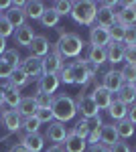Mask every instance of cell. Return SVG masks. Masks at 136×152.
Listing matches in <instances>:
<instances>
[{
    "mask_svg": "<svg viewBox=\"0 0 136 152\" xmlns=\"http://www.w3.org/2000/svg\"><path fill=\"white\" fill-rule=\"evenodd\" d=\"M116 99H120V102L126 104V105L136 104V91H134V87H132V85H128V83H124V87L118 91Z\"/></svg>",
    "mask_w": 136,
    "mask_h": 152,
    "instance_id": "cell-30",
    "label": "cell"
},
{
    "mask_svg": "<svg viewBox=\"0 0 136 152\" xmlns=\"http://www.w3.org/2000/svg\"><path fill=\"white\" fill-rule=\"evenodd\" d=\"M45 152H65V150H63V146H61V144H53V146H51V148H47Z\"/></svg>",
    "mask_w": 136,
    "mask_h": 152,
    "instance_id": "cell-50",
    "label": "cell"
},
{
    "mask_svg": "<svg viewBox=\"0 0 136 152\" xmlns=\"http://www.w3.org/2000/svg\"><path fill=\"white\" fill-rule=\"evenodd\" d=\"M0 118H2V124L8 130V134H14V132H21L23 130V118L18 116L16 110H2L0 112Z\"/></svg>",
    "mask_w": 136,
    "mask_h": 152,
    "instance_id": "cell-7",
    "label": "cell"
},
{
    "mask_svg": "<svg viewBox=\"0 0 136 152\" xmlns=\"http://www.w3.org/2000/svg\"><path fill=\"white\" fill-rule=\"evenodd\" d=\"M2 104H4V91H2V85H0V107H2Z\"/></svg>",
    "mask_w": 136,
    "mask_h": 152,
    "instance_id": "cell-54",
    "label": "cell"
},
{
    "mask_svg": "<svg viewBox=\"0 0 136 152\" xmlns=\"http://www.w3.org/2000/svg\"><path fill=\"white\" fill-rule=\"evenodd\" d=\"M116 23L122 26H136V6H128V8L122 6V10L116 14Z\"/></svg>",
    "mask_w": 136,
    "mask_h": 152,
    "instance_id": "cell-23",
    "label": "cell"
},
{
    "mask_svg": "<svg viewBox=\"0 0 136 152\" xmlns=\"http://www.w3.org/2000/svg\"><path fill=\"white\" fill-rule=\"evenodd\" d=\"M10 6H12L10 0H0V10H8Z\"/></svg>",
    "mask_w": 136,
    "mask_h": 152,
    "instance_id": "cell-51",
    "label": "cell"
},
{
    "mask_svg": "<svg viewBox=\"0 0 136 152\" xmlns=\"http://www.w3.org/2000/svg\"><path fill=\"white\" fill-rule=\"evenodd\" d=\"M96 14H98V2H91V0H77L71 6V18L83 26H93Z\"/></svg>",
    "mask_w": 136,
    "mask_h": 152,
    "instance_id": "cell-3",
    "label": "cell"
},
{
    "mask_svg": "<svg viewBox=\"0 0 136 152\" xmlns=\"http://www.w3.org/2000/svg\"><path fill=\"white\" fill-rule=\"evenodd\" d=\"M106 61L112 63V65L122 63V61H124V45H122V43L110 41V45L106 47Z\"/></svg>",
    "mask_w": 136,
    "mask_h": 152,
    "instance_id": "cell-20",
    "label": "cell"
},
{
    "mask_svg": "<svg viewBox=\"0 0 136 152\" xmlns=\"http://www.w3.org/2000/svg\"><path fill=\"white\" fill-rule=\"evenodd\" d=\"M57 75H59V81L65 83V85H71V83H73V73H71V67H69V63H67V65H65V67H63L61 71H59Z\"/></svg>",
    "mask_w": 136,
    "mask_h": 152,
    "instance_id": "cell-41",
    "label": "cell"
},
{
    "mask_svg": "<svg viewBox=\"0 0 136 152\" xmlns=\"http://www.w3.org/2000/svg\"><path fill=\"white\" fill-rule=\"evenodd\" d=\"M73 130H75V134H77L79 138L87 140V136H90V120H83V118H79V120H77V124L73 126Z\"/></svg>",
    "mask_w": 136,
    "mask_h": 152,
    "instance_id": "cell-37",
    "label": "cell"
},
{
    "mask_svg": "<svg viewBox=\"0 0 136 152\" xmlns=\"http://www.w3.org/2000/svg\"><path fill=\"white\" fill-rule=\"evenodd\" d=\"M126 28L128 26H122V24H112L108 31H110V41H114V43H122L124 41V35H126Z\"/></svg>",
    "mask_w": 136,
    "mask_h": 152,
    "instance_id": "cell-35",
    "label": "cell"
},
{
    "mask_svg": "<svg viewBox=\"0 0 136 152\" xmlns=\"http://www.w3.org/2000/svg\"><path fill=\"white\" fill-rule=\"evenodd\" d=\"M83 61H85V59H75V61H71V63H69L71 73H73V83H77V85H81V87L90 81V79H93V77H90V75H87Z\"/></svg>",
    "mask_w": 136,
    "mask_h": 152,
    "instance_id": "cell-15",
    "label": "cell"
},
{
    "mask_svg": "<svg viewBox=\"0 0 136 152\" xmlns=\"http://www.w3.org/2000/svg\"><path fill=\"white\" fill-rule=\"evenodd\" d=\"M0 18H2V14H0Z\"/></svg>",
    "mask_w": 136,
    "mask_h": 152,
    "instance_id": "cell-57",
    "label": "cell"
},
{
    "mask_svg": "<svg viewBox=\"0 0 136 152\" xmlns=\"http://www.w3.org/2000/svg\"><path fill=\"white\" fill-rule=\"evenodd\" d=\"M132 87H134V91H136V81H134V83H132Z\"/></svg>",
    "mask_w": 136,
    "mask_h": 152,
    "instance_id": "cell-55",
    "label": "cell"
},
{
    "mask_svg": "<svg viewBox=\"0 0 136 152\" xmlns=\"http://www.w3.org/2000/svg\"><path fill=\"white\" fill-rule=\"evenodd\" d=\"M8 152H26V150H24L21 144H14V146H10V150H8Z\"/></svg>",
    "mask_w": 136,
    "mask_h": 152,
    "instance_id": "cell-53",
    "label": "cell"
},
{
    "mask_svg": "<svg viewBox=\"0 0 136 152\" xmlns=\"http://www.w3.org/2000/svg\"><path fill=\"white\" fill-rule=\"evenodd\" d=\"M31 49V57H37V59H45L49 55V51H51V43H49V39L43 35H37L33 39V43L29 45Z\"/></svg>",
    "mask_w": 136,
    "mask_h": 152,
    "instance_id": "cell-12",
    "label": "cell"
},
{
    "mask_svg": "<svg viewBox=\"0 0 136 152\" xmlns=\"http://www.w3.org/2000/svg\"><path fill=\"white\" fill-rule=\"evenodd\" d=\"M102 87H106L110 94H118V91L124 87V79H122L120 71H116V69L106 71L104 77H102Z\"/></svg>",
    "mask_w": 136,
    "mask_h": 152,
    "instance_id": "cell-8",
    "label": "cell"
},
{
    "mask_svg": "<svg viewBox=\"0 0 136 152\" xmlns=\"http://www.w3.org/2000/svg\"><path fill=\"white\" fill-rule=\"evenodd\" d=\"M61 146H63L65 152H85L87 150V142L83 140V138H79L73 128L67 130V138H65V142Z\"/></svg>",
    "mask_w": 136,
    "mask_h": 152,
    "instance_id": "cell-11",
    "label": "cell"
},
{
    "mask_svg": "<svg viewBox=\"0 0 136 152\" xmlns=\"http://www.w3.org/2000/svg\"><path fill=\"white\" fill-rule=\"evenodd\" d=\"M14 41H16V45H21V47H26L29 49V45L33 43V39L37 35H35V28L31 26V24H23V26H18L16 31H14Z\"/></svg>",
    "mask_w": 136,
    "mask_h": 152,
    "instance_id": "cell-17",
    "label": "cell"
},
{
    "mask_svg": "<svg viewBox=\"0 0 136 152\" xmlns=\"http://www.w3.org/2000/svg\"><path fill=\"white\" fill-rule=\"evenodd\" d=\"M108 114H110L112 120L120 122V120H124V118L128 116V105L122 104L120 99H114L112 104H110V107H108Z\"/></svg>",
    "mask_w": 136,
    "mask_h": 152,
    "instance_id": "cell-27",
    "label": "cell"
},
{
    "mask_svg": "<svg viewBox=\"0 0 136 152\" xmlns=\"http://www.w3.org/2000/svg\"><path fill=\"white\" fill-rule=\"evenodd\" d=\"M120 75H122L124 83L132 85V83L136 81V67H134V65H124V67L120 69Z\"/></svg>",
    "mask_w": 136,
    "mask_h": 152,
    "instance_id": "cell-39",
    "label": "cell"
},
{
    "mask_svg": "<svg viewBox=\"0 0 136 152\" xmlns=\"http://www.w3.org/2000/svg\"><path fill=\"white\" fill-rule=\"evenodd\" d=\"M51 112H53V118L57 122L65 124L69 120L77 116V107H75V99L69 97L65 94H59L53 97V105H51Z\"/></svg>",
    "mask_w": 136,
    "mask_h": 152,
    "instance_id": "cell-2",
    "label": "cell"
},
{
    "mask_svg": "<svg viewBox=\"0 0 136 152\" xmlns=\"http://www.w3.org/2000/svg\"><path fill=\"white\" fill-rule=\"evenodd\" d=\"M10 35H14V28H12V24L4 18V14H2V18H0V37H2V39H8Z\"/></svg>",
    "mask_w": 136,
    "mask_h": 152,
    "instance_id": "cell-42",
    "label": "cell"
},
{
    "mask_svg": "<svg viewBox=\"0 0 136 152\" xmlns=\"http://www.w3.org/2000/svg\"><path fill=\"white\" fill-rule=\"evenodd\" d=\"M12 71H14V67L8 65V63H4V61L0 59V77H2V79H8L12 75Z\"/></svg>",
    "mask_w": 136,
    "mask_h": 152,
    "instance_id": "cell-45",
    "label": "cell"
},
{
    "mask_svg": "<svg viewBox=\"0 0 136 152\" xmlns=\"http://www.w3.org/2000/svg\"><path fill=\"white\" fill-rule=\"evenodd\" d=\"M91 97H93V102L98 105V110H108L110 104L114 102V94H110L106 87H102V83L96 87V91L91 94Z\"/></svg>",
    "mask_w": 136,
    "mask_h": 152,
    "instance_id": "cell-19",
    "label": "cell"
},
{
    "mask_svg": "<svg viewBox=\"0 0 136 152\" xmlns=\"http://www.w3.org/2000/svg\"><path fill=\"white\" fill-rule=\"evenodd\" d=\"M2 91H4V104L8 105L10 110H16L18 104H21V99H23V95H21V89H16L14 85L6 81L2 85Z\"/></svg>",
    "mask_w": 136,
    "mask_h": 152,
    "instance_id": "cell-18",
    "label": "cell"
},
{
    "mask_svg": "<svg viewBox=\"0 0 136 152\" xmlns=\"http://www.w3.org/2000/svg\"><path fill=\"white\" fill-rule=\"evenodd\" d=\"M59 18H61V16H59V14H57V12L49 6V8L43 12V16H41V20H39V23L43 24L45 28H53V26H57V24H59Z\"/></svg>",
    "mask_w": 136,
    "mask_h": 152,
    "instance_id": "cell-32",
    "label": "cell"
},
{
    "mask_svg": "<svg viewBox=\"0 0 136 152\" xmlns=\"http://www.w3.org/2000/svg\"><path fill=\"white\" fill-rule=\"evenodd\" d=\"M134 152H136V150H134Z\"/></svg>",
    "mask_w": 136,
    "mask_h": 152,
    "instance_id": "cell-58",
    "label": "cell"
},
{
    "mask_svg": "<svg viewBox=\"0 0 136 152\" xmlns=\"http://www.w3.org/2000/svg\"><path fill=\"white\" fill-rule=\"evenodd\" d=\"M120 140L118 138V132H116V126L114 124H104L102 126V138H100V144H104V146H112V144H116V142Z\"/></svg>",
    "mask_w": 136,
    "mask_h": 152,
    "instance_id": "cell-26",
    "label": "cell"
},
{
    "mask_svg": "<svg viewBox=\"0 0 136 152\" xmlns=\"http://www.w3.org/2000/svg\"><path fill=\"white\" fill-rule=\"evenodd\" d=\"M47 10V6L43 2H39V0H31V2H24V16L26 18H33V20H41V16H43V12Z\"/></svg>",
    "mask_w": 136,
    "mask_h": 152,
    "instance_id": "cell-21",
    "label": "cell"
},
{
    "mask_svg": "<svg viewBox=\"0 0 136 152\" xmlns=\"http://www.w3.org/2000/svg\"><path fill=\"white\" fill-rule=\"evenodd\" d=\"M4 51H6V39H2V37H0V57L4 55Z\"/></svg>",
    "mask_w": 136,
    "mask_h": 152,
    "instance_id": "cell-52",
    "label": "cell"
},
{
    "mask_svg": "<svg viewBox=\"0 0 136 152\" xmlns=\"http://www.w3.org/2000/svg\"><path fill=\"white\" fill-rule=\"evenodd\" d=\"M0 59H2L4 63L12 65L14 69L21 65V55H18V51H16V49H6V51H4V55H2Z\"/></svg>",
    "mask_w": 136,
    "mask_h": 152,
    "instance_id": "cell-34",
    "label": "cell"
},
{
    "mask_svg": "<svg viewBox=\"0 0 136 152\" xmlns=\"http://www.w3.org/2000/svg\"><path fill=\"white\" fill-rule=\"evenodd\" d=\"M0 122H2V118H0Z\"/></svg>",
    "mask_w": 136,
    "mask_h": 152,
    "instance_id": "cell-56",
    "label": "cell"
},
{
    "mask_svg": "<svg viewBox=\"0 0 136 152\" xmlns=\"http://www.w3.org/2000/svg\"><path fill=\"white\" fill-rule=\"evenodd\" d=\"M67 138V126L61 124V122H51L47 126V132H45V140L49 142H55V144H63Z\"/></svg>",
    "mask_w": 136,
    "mask_h": 152,
    "instance_id": "cell-9",
    "label": "cell"
},
{
    "mask_svg": "<svg viewBox=\"0 0 136 152\" xmlns=\"http://www.w3.org/2000/svg\"><path fill=\"white\" fill-rule=\"evenodd\" d=\"M4 18L12 24V28H18V26L26 24V16H24L23 8H12V6H10L8 10L4 12Z\"/></svg>",
    "mask_w": 136,
    "mask_h": 152,
    "instance_id": "cell-25",
    "label": "cell"
},
{
    "mask_svg": "<svg viewBox=\"0 0 136 152\" xmlns=\"http://www.w3.org/2000/svg\"><path fill=\"white\" fill-rule=\"evenodd\" d=\"M71 6H73V2H69V0H55V2L51 4V8H53L59 16H67V14H71Z\"/></svg>",
    "mask_w": 136,
    "mask_h": 152,
    "instance_id": "cell-33",
    "label": "cell"
},
{
    "mask_svg": "<svg viewBox=\"0 0 136 152\" xmlns=\"http://www.w3.org/2000/svg\"><path fill=\"white\" fill-rule=\"evenodd\" d=\"M122 45H124V49L136 45V26H128V28H126V35H124Z\"/></svg>",
    "mask_w": 136,
    "mask_h": 152,
    "instance_id": "cell-43",
    "label": "cell"
},
{
    "mask_svg": "<svg viewBox=\"0 0 136 152\" xmlns=\"http://www.w3.org/2000/svg\"><path fill=\"white\" fill-rule=\"evenodd\" d=\"M96 24L98 26H104V28H110L112 24H116V16H114V10L102 2L100 6H98V14H96Z\"/></svg>",
    "mask_w": 136,
    "mask_h": 152,
    "instance_id": "cell-16",
    "label": "cell"
},
{
    "mask_svg": "<svg viewBox=\"0 0 136 152\" xmlns=\"http://www.w3.org/2000/svg\"><path fill=\"white\" fill-rule=\"evenodd\" d=\"M57 31H59V41L55 43V47L59 51V55L63 59H77L85 47V41L77 33H69L63 28H57Z\"/></svg>",
    "mask_w": 136,
    "mask_h": 152,
    "instance_id": "cell-1",
    "label": "cell"
},
{
    "mask_svg": "<svg viewBox=\"0 0 136 152\" xmlns=\"http://www.w3.org/2000/svg\"><path fill=\"white\" fill-rule=\"evenodd\" d=\"M33 97H35L37 107H51V105H53V97H55V95H49V94H43V91H37Z\"/></svg>",
    "mask_w": 136,
    "mask_h": 152,
    "instance_id": "cell-38",
    "label": "cell"
},
{
    "mask_svg": "<svg viewBox=\"0 0 136 152\" xmlns=\"http://www.w3.org/2000/svg\"><path fill=\"white\" fill-rule=\"evenodd\" d=\"M116 126V132H118V138L120 140H126V138H132L134 136V124L130 122V120H120V122H116L114 124Z\"/></svg>",
    "mask_w": 136,
    "mask_h": 152,
    "instance_id": "cell-28",
    "label": "cell"
},
{
    "mask_svg": "<svg viewBox=\"0 0 136 152\" xmlns=\"http://www.w3.org/2000/svg\"><path fill=\"white\" fill-rule=\"evenodd\" d=\"M37 104H35V97L33 95H26V97H23L21 99V104H18V107H16V112H18V116L23 118H33L35 114H37Z\"/></svg>",
    "mask_w": 136,
    "mask_h": 152,
    "instance_id": "cell-22",
    "label": "cell"
},
{
    "mask_svg": "<svg viewBox=\"0 0 136 152\" xmlns=\"http://www.w3.org/2000/svg\"><path fill=\"white\" fill-rule=\"evenodd\" d=\"M59 75H49V73H43L41 77H39V85H37V91H43V94H49L53 95L59 89Z\"/></svg>",
    "mask_w": 136,
    "mask_h": 152,
    "instance_id": "cell-14",
    "label": "cell"
},
{
    "mask_svg": "<svg viewBox=\"0 0 136 152\" xmlns=\"http://www.w3.org/2000/svg\"><path fill=\"white\" fill-rule=\"evenodd\" d=\"M90 45L91 47H108L110 45V31L93 24L90 28Z\"/></svg>",
    "mask_w": 136,
    "mask_h": 152,
    "instance_id": "cell-13",
    "label": "cell"
},
{
    "mask_svg": "<svg viewBox=\"0 0 136 152\" xmlns=\"http://www.w3.org/2000/svg\"><path fill=\"white\" fill-rule=\"evenodd\" d=\"M65 67V63H63V57L59 55V51H57L55 45H51V51H49V55L43 59V73H49V75H57L59 71Z\"/></svg>",
    "mask_w": 136,
    "mask_h": 152,
    "instance_id": "cell-5",
    "label": "cell"
},
{
    "mask_svg": "<svg viewBox=\"0 0 136 152\" xmlns=\"http://www.w3.org/2000/svg\"><path fill=\"white\" fill-rule=\"evenodd\" d=\"M87 61L96 63V65H102V63H108L106 61V47H91L87 49Z\"/></svg>",
    "mask_w": 136,
    "mask_h": 152,
    "instance_id": "cell-31",
    "label": "cell"
},
{
    "mask_svg": "<svg viewBox=\"0 0 136 152\" xmlns=\"http://www.w3.org/2000/svg\"><path fill=\"white\" fill-rule=\"evenodd\" d=\"M87 152H110V148L104 146V144H91L90 148H87Z\"/></svg>",
    "mask_w": 136,
    "mask_h": 152,
    "instance_id": "cell-49",
    "label": "cell"
},
{
    "mask_svg": "<svg viewBox=\"0 0 136 152\" xmlns=\"http://www.w3.org/2000/svg\"><path fill=\"white\" fill-rule=\"evenodd\" d=\"M110 152H130V146H128L126 142L118 140L116 144H112V146H110Z\"/></svg>",
    "mask_w": 136,
    "mask_h": 152,
    "instance_id": "cell-47",
    "label": "cell"
},
{
    "mask_svg": "<svg viewBox=\"0 0 136 152\" xmlns=\"http://www.w3.org/2000/svg\"><path fill=\"white\" fill-rule=\"evenodd\" d=\"M21 146L26 152H41L45 148V136L41 132H37V134H23L21 136Z\"/></svg>",
    "mask_w": 136,
    "mask_h": 152,
    "instance_id": "cell-10",
    "label": "cell"
},
{
    "mask_svg": "<svg viewBox=\"0 0 136 152\" xmlns=\"http://www.w3.org/2000/svg\"><path fill=\"white\" fill-rule=\"evenodd\" d=\"M35 116H37V120H39L41 124H51V122H55V118H53V112H51V107H39Z\"/></svg>",
    "mask_w": 136,
    "mask_h": 152,
    "instance_id": "cell-40",
    "label": "cell"
},
{
    "mask_svg": "<svg viewBox=\"0 0 136 152\" xmlns=\"http://www.w3.org/2000/svg\"><path fill=\"white\" fill-rule=\"evenodd\" d=\"M29 81H31V79L24 75V71L21 69V67H16V69L12 71V75L8 77V83H10V85H14L16 89H23V87H26V85H29Z\"/></svg>",
    "mask_w": 136,
    "mask_h": 152,
    "instance_id": "cell-29",
    "label": "cell"
},
{
    "mask_svg": "<svg viewBox=\"0 0 136 152\" xmlns=\"http://www.w3.org/2000/svg\"><path fill=\"white\" fill-rule=\"evenodd\" d=\"M124 61H126V65H134L136 67V45L124 49Z\"/></svg>",
    "mask_w": 136,
    "mask_h": 152,
    "instance_id": "cell-44",
    "label": "cell"
},
{
    "mask_svg": "<svg viewBox=\"0 0 136 152\" xmlns=\"http://www.w3.org/2000/svg\"><path fill=\"white\" fill-rule=\"evenodd\" d=\"M83 65H85V71H87V75L90 77H96L98 75V71H100V65H96V63H91V61H83Z\"/></svg>",
    "mask_w": 136,
    "mask_h": 152,
    "instance_id": "cell-46",
    "label": "cell"
},
{
    "mask_svg": "<svg viewBox=\"0 0 136 152\" xmlns=\"http://www.w3.org/2000/svg\"><path fill=\"white\" fill-rule=\"evenodd\" d=\"M102 126H104V122H102V118L100 116H96V118H91L90 120V136H87V144H100V138H102Z\"/></svg>",
    "mask_w": 136,
    "mask_h": 152,
    "instance_id": "cell-24",
    "label": "cell"
},
{
    "mask_svg": "<svg viewBox=\"0 0 136 152\" xmlns=\"http://www.w3.org/2000/svg\"><path fill=\"white\" fill-rule=\"evenodd\" d=\"M126 120H130V122L136 126V104L128 105V116H126Z\"/></svg>",
    "mask_w": 136,
    "mask_h": 152,
    "instance_id": "cell-48",
    "label": "cell"
},
{
    "mask_svg": "<svg viewBox=\"0 0 136 152\" xmlns=\"http://www.w3.org/2000/svg\"><path fill=\"white\" fill-rule=\"evenodd\" d=\"M75 107H77V114H79L83 120H91V118L100 116V110H98V105H96V102H93L91 95L77 94V97H75Z\"/></svg>",
    "mask_w": 136,
    "mask_h": 152,
    "instance_id": "cell-4",
    "label": "cell"
},
{
    "mask_svg": "<svg viewBox=\"0 0 136 152\" xmlns=\"http://www.w3.org/2000/svg\"><path fill=\"white\" fill-rule=\"evenodd\" d=\"M18 67L24 71V75H26L29 79H39V77L43 75V59H37V57H31V55H29L26 59L21 61Z\"/></svg>",
    "mask_w": 136,
    "mask_h": 152,
    "instance_id": "cell-6",
    "label": "cell"
},
{
    "mask_svg": "<svg viewBox=\"0 0 136 152\" xmlns=\"http://www.w3.org/2000/svg\"><path fill=\"white\" fill-rule=\"evenodd\" d=\"M41 126H43V124L37 120V116H33V118H24V120H23V130H24V134H37Z\"/></svg>",
    "mask_w": 136,
    "mask_h": 152,
    "instance_id": "cell-36",
    "label": "cell"
}]
</instances>
